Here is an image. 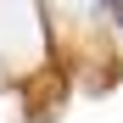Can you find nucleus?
Here are the masks:
<instances>
[{
  "label": "nucleus",
  "instance_id": "1",
  "mask_svg": "<svg viewBox=\"0 0 123 123\" xmlns=\"http://www.w3.org/2000/svg\"><path fill=\"white\" fill-rule=\"evenodd\" d=\"M101 6H106V17H112V23L123 28V0H101Z\"/></svg>",
  "mask_w": 123,
  "mask_h": 123
}]
</instances>
